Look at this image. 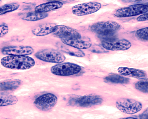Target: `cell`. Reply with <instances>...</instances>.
Returning <instances> with one entry per match:
<instances>
[{
  "mask_svg": "<svg viewBox=\"0 0 148 119\" xmlns=\"http://www.w3.org/2000/svg\"><path fill=\"white\" fill-rule=\"evenodd\" d=\"M102 46L106 50L110 51H126L131 47V42L127 40L122 39L104 42Z\"/></svg>",
  "mask_w": 148,
  "mask_h": 119,
  "instance_id": "obj_10",
  "label": "cell"
},
{
  "mask_svg": "<svg viewBox=\"0 0 148 119\" xmlns=\"http://www.w3.org/2000/svg\"><path fill=\"white\" fill-rule=\"evenodd\" d=\"M101 4L93 2L79 4L74 6L72 9V13L77 16H84L94 13L99 10Z\"/></svg>",
  "mask_w": 148,
  "mask_h": 119,
  "instance_id": "obj_8",
  "label": "cell"
},
{
  "mask_svg": "<svg viewBox=\"0 0 148 119\" xmlns=\"http://www.w3.org/2000/svg\"><path fill=\"white\" fill-rule=\"evenodd\" d=\"M18 101L17 98L14 95L8 93H0V107L15 104Z\"/></svg>",
  "mask_w": 148,
  "mask_h": 119,
  "instance_id": "obj_18",
  "label": "cell"
},
{
  "mask_svg": "<svg viewBox=\"0 0 148 119\" xmlns=\"http://www.w3.org/2000/svg\"><path fill=\"white\" fill-rule=\"evenodd\" d=\"M102 99L96 95H87L72 100L71 103L81 107H88L101 104Z\"/></svg>",
  "mask_w": 148,
  "mask_h": 119,
  "instance_id": "obj_12",
  "label": "cell"
},
{
  "mask_svg": "<svg viewBox=\"0 0 148 119\" xmlns=\"http://www.w3.org/2000/svg\"><path fill=\"white\" fill-rule=\"evenodd\" d=\"M20 6V5L18 3H12L0 6V15L16 10Z\"/></svg>",
  "mask_w": 148,
  "mask_h": 119,
  "instance_id": "obj_21",
  "label": "cell"
},
{
  "mask_svg": "<svg viewBox=\"0 0 148 119\" xmlns=\"http://www.w3.org/2000/svg\"><path fill=\"white\" fill-rule=\"evenodd\" d=\"M48 16L46 13H41L34 12H30L25 15L22 19L29 21H36L44 19Z\"/></svg>",
  "mask_w": 148,
  "mask_h": 119,
  "instance_id": "obj_19",
  "label": "cell"
},
{
  "mask_svg": "<svg viewBox=\"0 0 148 119\" xmlns=\"http://www.w3.org/2000/svg\"><path fill=\"white\" fill-rule=\"evenodd\" d=\"M117 108L122 113L133 114L140 111L142 108V104L132 99L122 98L118 100L116 103Z\"/></svg>",
  "mask_w": 148,
  "mask_h": 119,
  "instance_id": "obj_5",
  "label": "cell"
},
{
  "mask_svg": "<svg viewBox=\"0 0 148 119\" xmlns=\"http://www.w3.org/2000/svg\"><path fill=\"white\" fill-rule=\"evenodd\" d=\"M121 28V25L113 21H105L97 22L90 28L91 30L101 37L106 39L112 38L115 33Z\"/></svg>",
  "mask_w": 148,
  "mask_h": 119,
  "instance_id": "obj_2",
  "label": "cell"
},
{
  "mask_svg": "<svg viewBox=\"0 0 148 119\" xmlns=\"http://www.w3.org/2000/svg\"><path fill=\"white\" fill-rule=\"evenodd\" d=\"M56 25L52 23L42 24L32 30L35 35L38 37H42L53 33Z\"/></svg>",
  "mask_w": 148,
  "mask_h": 119,
  "instance_id": "obj_15",
  "label": "cell"
},
{
  "mask_svg": "<svg viewBox=\"0 0 148 119\" xmlns=\"http://www.w3.org/2000/svg\"><path fill=\"white\" fill-rule=\"evenodd\" d=\"M61 39H71L82 38L81 34L76 30L67 26L56 25L53 33Z\"/></svg>",
  "mask_w": 148,
  "mask_h": 119,
  "instance_id": "obj_9",
  "label": "cell"
},
{
  "mask_svg": "<svg viewBox=\"0 0 148 119\" xmlns=\"http://www.w3.org/2000/svg\"><path fill=\"white\" fill-rule=\"evenodd\" d=\"M148 28L146 27L137 30L136 33V37L139 40L143 42H147L148 39Z\"/></svg>",
  "mask_w": 148,
  "mask_h": 119,
  "instance_id": "obj_23",
  "label": "cell"
},
{
  "mask_svg": "<svg viewBox=\"0 0 148 119\" xmlns=\"http://www.w3.org/2000/svg\"><path fill=\"white\" fill-rule=\"evenodd\" d=\"M148 84V79H143L135 83V88L142 92L147 93Z\"/></svg>",
  "mask_w": 148,
  "mask_h": 119,
  "instance_id": "obj_22",
  "label": "cell"
},
{
  "mask_svg": "<svg viewBox=\"0 0 148 119\" xmlns=\"http://www.w3.org/2000/svg\"><path fill=\"white\" fill-rule=\"evenodd\" d=\"M58 101V98L55 94L51 93L43 94L37 98L34 104L40 111H47L52 109Z\"/></svg>",
  "mask_w": 148,
  "mask_h": 119,
  "instance_id": "obj_7",
  "label": "cell"
},
{
  "mask_svg": "<svg viewBox=\"0 0 148 119\" xmlns=\"http://www.w3.org/2000/svg\"><path fill=\"white\" fill-rule=\"evenodd\" d=\"M1 63L7 68L23 70L32 68L35 63L33 58L26 55H8L1 59Z\"/></svg>",
  "mask_w": 148,
  "mask_h": 119,
  "instance_id": "obj_1",
  "label": "cell"
},
{
  "mask_svg": "<svg viewBox=\"0 0 148 119\" xmlns=\"http://www.w3.org/2000/svg\"><path fill=\"white\" fill-rule=\"evenodd\" d=\"M118 71L122 75L136 78H143L146 76L143 70L133 68L121 67L118 68Z\"/></svg>",
  "mask_w": 148,
  "mask_h": 119,
  "instance_id": "obj_14",
  "label": "cell"
},
{
  "mask_svg": "<svg viewBox=\"0 0 148 119\" xmlns=\"http://www.w3.org/2000/svg\"><path fill=\"white\" fill-rule=\"evenodd\" d=\"M137 1H140V0H137ZM142 1H143V0H142Z\"/></svg>",
  "mask_w": 148,
  "mask_h": 119,
  "instance_id": "obj_27",
  "label": "cell"
},
{
  "mask_svg": "<svg viewBox=\"0 0 148 119\" xmlns=\"http://www.w3.org/2000/svg\"><path fill=\"white\" fill-rule=\"evenodd\" d=\"M147 5L137 4L119 9L114 13V17L118 18H125L136 16L145 13L148 11Z\"/></svg>",
  "mask_w": 148,
  "mask_h": 119,
  "instance_id": "obj_3",
  "label": "cell"
},
{
  "mask_svg": "<svg viewBox=\"0 0 148 119\" xmlns=\"http://www.w3.org/2000/svg\"><path fill=\"white\" fill-rule=\"evenodd\" d=\"M35 56L43 61L56 64L62 63L66 59L64 55L58 51L52 49L41 50L37 52Z\"/></svg>",
  "mask_w": 148,
  "mask_h": 119,
  "instance_id": "obj_6",
  "label": "cell"
},
{
  "mask_svg": "<svg viewBox=\"0 0 148 119\" xmlns=\"http://www.w3.org/2000/svg\"><path fill=\"white\" fill-rule=\"evenodd\" d=\"M81 70L79 65L70 63H60L52 66L51 71L53 74L59 76H68L79 73Z\"/></svg>",
  "mask_w": 148,
  "mask_h": 119,
  "instance_id": "obj_4",
  "label": "cell"
},
{
  "mask_svg": "<svg viewBox=\"0 0 148 119\" xmlns=\"http://www.w3.org/2000/svg\"><path fill=\"white\" fill-rule=\"evenodd\" d=\"M63 5L62 3L58 1L46 3L37 6L35 11L36 12L46 13L49 11L59 9Z\"/></svg>",
  "mask_w": 148,
  "mask_h": 119,
  "instance_id": "obj_16",
  "label": "cell"
},
{
  "mask_svg": "<svg viewBox=\"0 0 148 119\" xmlns=\"http://www.w3.org/2000/svg\"><path fill=\"white\" fill-rule=\"evenodd\" d=\"M2 3L1 0H0V4H1Z\"/></svg>",
  "mask_w": 148,
  "mask_h": 119,
  "instance_id": "obj_26",
  "label": "cell"
},
{
  "mask_svg": "<svg viewBox=\"0 0 148 119\" xmlns=\"http://www.w3.org/2000/svg\"><path fill=\"white\" fill-rule=\"evenodd\" d=\"M2 53L8 55H28L32 54L33 49L30 46H11L4 47Z\"/></svg>",
  "mask_w": 148,
  "mask_h": 119,
  "instance_id": "obj_11",
  "label": "cell"
},
{
  "mask_svg": "<svg viewBox=\"0 0 148 119\" xmlns=\"http://www.w3.org/2000/svg\"><path fill=\"white\" fill-rule=\"evenodd\" d=\"M104 80L107 82L120 84H126L129 82V78L116 74L109 75L105 78Z\"/></svg>",
  "mask_w": 148,
  "mask_h": 119,
  "instance_id": "obj_20",
  "label": "cell"
},
{
  "mask_svg": "<svg viewBox=\"0 0 148 119\" xmlns=\"http://www.w3.org/2000/svg\"><path fill=\"white\" fill-rule=\"evenodd\" d=\"M21 84L18 80H6L0 83V91H12L18 88Z\"/></svg>",
  "mask_w": 148,
  "mask_h": 119,
  "instance_id": "obj_17",
  "label": "cell"
},
{
  "mask_svg": "<svg viewBox=\"0 0 148 119\" xmlns=\"http://www.w3.org/2000/svg\"><path fill=\"white\" fill-rule=\"evenodd\" d=\"M137 20L139 21H147L148 19V13H144L141 15L137 18Z\"/></svg>",
  "mask_w": 148,
  "mask_h": 119,
  "instance_id": "obj_25",
  "label": "cell"
},
{
  "mask_svg": "<svg viewBox=\"0 0 148 119\" xmlns=\"http://www.w3.org/2000/svg\"><path fill=\"white\" fill-rule=\"evenodd\" d=\"M61 40L64 44L79 50L88 49L92 46L91 42L89 40L83 39L82 38L71 39H61Z\"/></svg>",
  "mask_w": 148,
  "mask_h": 119,
  "instance_id": "obj_13",
  "label": "cell"
},
{
  "mask_svg": "<svg viewBox=\"0 0 148 119\" xmlns=\"http://www.w3.org/2000/svg\"><path fill=\"white\" fill-rule=\"evenodd\" d=\"M8 27L6 24L0 25V37L4 36L8 33Z\"/></svg>",
  "mask_w": 148,
  "mask_h": 119,
  "instance_id": "obj_24",
  "label": "cell"
}]
</instances>
